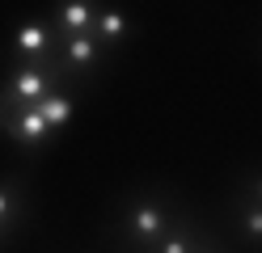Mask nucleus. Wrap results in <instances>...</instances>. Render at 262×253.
Returning <instances> with one entry per match:
<instances>
[{
  "label": "nucleus",
  "instance_id": "1",
  "mask_svg": "<svg viewBox=\"0 0 262 253\" xmlns=\"http://www.w3.org/2000/svg\"><path fill=\"white\" fill-rule=\"evenodd\" d=\"M0 118H5V127L17 135L21 144H42L47 140V118L34 110V106H13V110H0Z\"/></svg>",
  "mask_w": 262,
  "mask_h": 253
},
{
  "label": "nucleus",
  "instance_id": "2",
  "mask_svg": "<svg viewBox=\"0 0 262 253\" xmlns=\"http://www.w3.org/2000/svg\"><path fill=\"white\" fill-rule=\"evenodd\" d=\"M47 89H51V76L38 72V67H21L17 76H13L9 84V101L13 106H38V101L47 97Z\"/></svg>",
  "mask_w": 262,
  "mask_h": 253
},
{
  "label": "nucleus",
  "instance_id": "3",
  "mask_svg": "<svg viewBox=\"0 0 262 253\" xmlns=\"http://www.w3.org/2000/svg\"><path fill=\"white\" fill-rule=\"evenodd\" d=\"M131 232H136L140 241H157V236L165 232V211H161L157 202H140V207H131Z\"/></svg>",
  "mask_w": 262,
  "mask_h": 253
},
{
  "label": "nucleus",
  "instance_id": "4",
  "mask_svg": "<svg viewBox=\"0 0 262 253\" xmlns=\"http://www.w3.org/2000/svg\"><path fill=\"white\" fill-rule=\"evenodd\" d=\"M63 51H68V63L72 67H89L97 59V38H93V34H72Z\"/></svg>",
  "mask_w": 262,
  "mask_h": 253
},
{
  "label": "nucleus",
  "instance_id": "5",
  "mask_svg": "<svg viewBox=\"0 0 262 253\" xmlns=\"http://www.w3.org/2000/svg\"><path fill=\"white\" fill-rule=\"evenodd\" d=\"M59 26L68 30V38H72V34H89L93 9H89V5H63V9H59Z\"/></svg>",
  "mask_w": 262,
  "mask_h": 253
},
{
  "label": "nucleus",
  "instance_id": "6",
  "mask_svg": "<svg viewBox=\"0 0 262 253\" xmlns=\"http://www.w3.org/2000/svg\"><path fill=\"white\" fill-rule=\"evenodd\" d=\"M34 110L47 118V127H59V123H68V118H72V101L68 97H42Z\"/></svg>",
  "mask_w": 262,
  "mask_h": 253
},
{
  "label": "nucleus",
  "instance_id": "7",
  "mask_svg": "<svg viewBox=\"0 0 262 253\" xmlns=\"http://www.w3.org/2000/svg\"><path fill=\"white\" fill-rule=\"evenodd\" d=\"M47 47H51V38H47L42 26H21L17 30V51H26V55H42Z\"/></svg>",
  "mask_w": 262,
  "mask_h": 253
},
{
  "label": "nucleus",
  "instance_id": "8",
  "mask_svg": "<svg viewBox=\"0 0 262 253\" xmlns=\"http://www.w3.org/2000/svg\"><path fill=\"white\" fill-rule=\"evenodd\" d=\"M123 30H127V21L119 13H102V17H97V42H114Z\"/></svg>",
  "mask_w": 262,
  "mask_h": 253
},
{
  "label": "nucleus",
  "instance_id": "9",
  "mask_svg": "<svg viewBox=\"0 0 262 253\" xmlns=\"http://www.w3.org/2000/svg\"><path fill=\"white\" fill-rule=\"evenodd\" d=\"M157 253H190V241L182 232H173V236H165V245H161Z\"/></svg>",
  "mask_w": 262,
  "mask_h": 253
},
{
  "label": "nucleus",
  "instance_id": "10",
  "mask_svg": "<svg viewBox=\"0 0 262 253\" xmlns=\"http://www.w3.org/2000/svg\"><path fill=\"white\" fill-rule=\"evenodd\" d=\"M245 228H250L254 236H262V202H254V207L245 211Z\"/></svg>",
  "mask_w": 262,
  "mask_h": 253
},
{
  "label": "nucleus",
  "instance_id": "11",
  "mask_svg": "<svg viewBox=\"0 0 262 253\" xmlns=\"http://www.w3.org/2000/svg\"><path fill=\"white\" fill-rule=\"evenodd\" d=\"M17 215V198H13L9 190H0V224H5V219H13Z\"/></svg>",
  "mask_w": 262,
  "mask_h": 253
},
{
  "label": "nucleus",
  "instance_id": "12",
  "mask_svg": "<svg viewBox=\"0 0 262 253\" xmlns=\"http://www.w3.org/2000/svg\"><path fill=\"white\" fill-rule=\"evenodd\" d=\"M258 198H262V181H258Z\"/></svg>",
  "mask_w": 262,
  "mask_h": 253
}]
</instances>
